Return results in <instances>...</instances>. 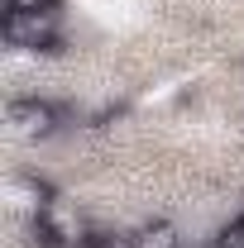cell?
I'll return each instance as SVG.
<instances>
[{
    "mask_svg": "<svg viewBox=\"0 0 244 248\" xmlns=\"http://www.w3.org/2000/svg\"><path fill=\"white\" fill-rule=\"evenodd\" d=\"M5 124L15 139L24 143H38V139H53L62 129V110L53 100H38V95H24V100H10L5 105Z\"/></svg>",
    "mask_w": 244,
    "mask_h": 248,
    "instance_id": "3",
    "label": "cell"
},
{
    "mask_svg": "<svg viewBox=\"0 0 244 248\" xmlns=\"http://www.w3.org/2000/svg\"><path fill=\"white\" fill-rule=\"evenodd\" d=\"M34 224H38L43 244H53V248H91V234H96L91 215H87L77 201H67V196H53V201L34 215Z\"/></svg>",
    "mask_w": 244,
    "mask_h": 248,
    "instance_id": "1",
    "label": "cell"
},
{
    "mask_svg": "<svg viewBox=\"0 0 244 248\" xmlns=\"http://www.w3.org/2000/svg\"><path fill=\"white\" fill-rule=\"evenodd\" d=\"M129 248H182V229L173 219H149L129 229Z\"/></svg>",
    "mask_w": 244,
    "mask_h": 248,
    "instance_id": "4",
    "label": "cell"
},
{
    "mask_svg": "<svg viewBox=\"0 0 244 248\" xmlns=\"http://www.w3.org/2000/svg\"><path fill=\"white\" fill-rule=\"evenodd\" d=\"M0 38L19 53H43V48H58L62 19H58V10H5Z\"/></svg>",
    "mask_w": 244,
    "mask_h": 248,
    "instance_id": "2",
    "label": "cell"
},
{
    "mask_svg": "<svg viewBox=\"0 0 244 248\" xmlns=\"http://www.w3.org/2000/svg\"><path fill=\"white\" fill-rule=\"evenodd\" d=\"M5 10H58V0H5Z\"/></svg>",
    "mask_w": 244,
    "mask_h": 248,
    "instance_id": "6",
    "label": "cell"
},
{
    "mask_svg": "<svg viewBox=\"0 0 244 248\" xmlns=\"http://www.w3.org/2000/svg\"><path fill=\"white\" fill-rule=\"evenodd\" d=\"M215 248H244V215H240V219H230V224L220 229Z\"/></svg>",
    "mask_w": 244,
    "mask_h": 248,
    "instance_id": "5",
    "label": "cell"
}]
</instances>
